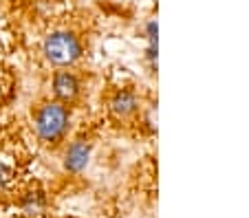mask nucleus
<instances>
[{
    "mask_svg": "<svg viewBox=\"0 0 249 218\" xmlns=\"http://www.w3.org/2000/svg\"><path fill=\"white\" fill-rule=\"evenodd\" d=\"M42 55L53 68H71L82 57V42L73 31H53L42 42Z\"/></svg>",
    "mask_w": 249,
    "mask_h": 218,
    "instance_id": "2",
    "label": "nucleus"
},
{
    "mask_svg": "<svg viewBox=\"0 0 249 218\" xmlns=\"http://www.w3.org/2000/svg\"><path fill=\"white\" fill-rule=\"evenodd\" d=\"M146 40H148V44H157V20H148V24H146Z\"/></svg>",
    "mask_w": 249,
    "mask_h": 218,
    "instance_id": "8",
    "label": "nucleus"
},
{
    "mask_svg": "<svg viewBox=\"0 0 249 218\" xmlns=\"http://www.w3.org/2000/svg\"><path fill=\"white\" fill-rule=\"evenodd\" d=\"M80 88H82L80 80H77V75L73 71H69V68H57V71L53 73L51 90L57 101H62V104L73 101L80 95Z\"/></svg>",
    "mask_w": 249,
    "mask_h": 218,
    "instance_id": "3",
    "label": "nucleus"
},
{
    "mask_svg": "<svg viewBox=\"0 0 249 218\" xmlns=\"http://www.w3.org/2000/svg\"><path fill=\"white\" fill-rule=\"evenodd\" d=\"M71 128V110L66 104L53 100L44 101L33 113V133L47 146H57Z\"/></svg>",
    "mask_w": 249,
    "mask_h": 218,
    "instance_id": "1",
    "label": "nucleus"
},
{
    "mask_svg": "<svg viewBox=\"0 0 249 218\" xmlns=\"http://www.w3.org/2000/svg\"><path fill=\"white\" fill-rule=\"evenodd\" d=\"M139 110V100L132 90H117L110 100V113L119 119H128Z\"/></svg>",
    "mask_w": 249,
    "mask_h": 218,
    "instance_id": "5",
    "label": "nucleus"
},
{
    "mask_svg": "<svg viewBox=\"0 0 249 218\" xmlns=\"http://www.w3.org/2000/svg\"><path fill=\"white\" fill-rule=\"evenodd\" d=\"M9 181H11V168H9V163L7 161L0 159V192L9 185Z\"/></svg>",
    "mask_w": 249,
    "mask_h": 218,
    "instance_id": "7",
    "label": "nucleus"
},
{
    "mask_svg": "<svg viewBox=\"0 0 249 218\" xmlns=\"http://www.w3.org/2000/svg\"><path fill=\"white\" fill-rule=\"evenodd\" d=\"M90 161V143L84 139L73 141L64 152V168L69 172H82Z\"/></svg>",
    "mask_w": 249,
    "mask_h": 218,
    "instance_id": "4",
    "label": "nucleus"
},
{
    "mask_svg": "<svg viewBox=\"0 0 249 218\" xmlns=\"http://www.w3.org/2000/svg\"><path fill=\"white\" fill-rule=\"evenodd\" d=\"M22 209L29 214V216H38V214L44 209L42 194H40V192H31V194H27L24 201H22Z\"/></svg>",
    "mask_w": 249,
    "mask_h": 218,
    "instance_id": "6",
    "label": "nucleus"
}]
</instances>
